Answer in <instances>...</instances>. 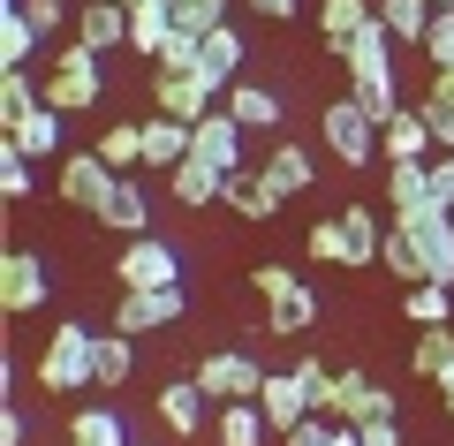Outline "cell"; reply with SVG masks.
Listing matches in <instances>:
<instances>
[{
    "instance_id": "cell-53",
    "label": "cell",
    "mask_w": 454,
    "mask_h": 446,
    "mask_svg": "<svg viewBox=\"0 0 454 446\" xmlns=\"http://www.w3.org/2000/svg\"><path fill=\"white\" fill-rule=\"evenodd\" d=\"M432 8H454V0H432Z\"/></svg>"
},
{
    "instance_id": "cell-17",
    "label": "cell",
    "mask_w": 454,
    "mask_h": 446,
    "mask_svg": "<svg viewBox=\"0 0 454 446\" xmlns=\"http://www.w3.org/2000/svg\"><path fill=\"white\" fill-rule=\"evenodd\" d=\"M220 106L235 113V121H243L250 137H273V129L288 121V113H280V91H265V83H243V76L227 83V98H220Z\"/></svg>"
},
{
    "instance_id": "cell-45",
    "label": "cell",
    "mask_w": 454,
    "mask_h": 446,
    "mask_svg": "<svg viewBox=\"0 0 454 446\" xmlns=\"http://www.w3.org/2000/svg\"><path fill=\"white\" fill-rule=\"evenodd\" d=\"M417 113L432 121V144H439V152H454V98H447V91H424Z\"/></svg>"
},
{
    "instance_id": "cell-50",
    "label": "cell",
    "mask_w": 454,
    "mask_h": 446,
    "mask_svg": "<svg viewBox=\"0 0 454 446\" xmlns=\"http://www.w3.org/2000/svg\"><path fill=\"white\" fill-rule=\"evenodd\" d=\"M250 16H265V23H295V0H243Z\"/></svg>"
},
{
    "instance_id": "cell-21",
    "label": "cell",
    "mask_w": 454,
    "mask_h": 446,
    "mask_svg": "<svg viewBox=\"0 0 454 446\" xmlns=\"http://www.w3.org/2000/svg\"><path fill=\"white\" fill-rule=\"evenodd\" d=\"M265 182H273L280 205H288V197H303L310 182H318V160H310L303 144H273V152H265Z\"/></svg>"
},
{
    "instance_id": "cell-20",
    "label": "cell",
    "mask_w": 454,
    "mask_h": 446,
    "mask_svg": "<svg viewBox=\"0 0 454 446\" xmlns=\"http://www.w3.org/2000/svg\"><path fill=\"white\" fill-rule=\"evenodd\" d=\"M167 38H175V8H167V0H129V53L160 61Z\"/></svg>"
},
{
    "instance_id": "cell-26",
    "label": "cell",
    "mask_w": 454,
    "mask_h": 446,
    "mask_svg": "<svg viewBox=\"0 0 454 446\" xmlns=\"http://www.w3.org/2000/svg\"><path fill=\"white\" fill-rule=\"evenodd\" d=\"M98 160L114 167V175H129V167H145V121H106L98 129V144H91Z\"/></svg>"
},
{
    "instance_id": "cell-4",
    "label": "cell",
    "mask_w": 454,
    "mask_h": 446,
    "mask_svg": "<svg viewBox=\"0 0 454 446\" xmlns=\"http://www.w3.org/2000/svg\"><path fill=\"white\" fill-rule=\"evenodd\" d=\"M220 98H227V91L205 76V68H152V106L175 113V121H205Z\"/></svg>"
},
{
    "instance_id": "cell-52",
    "label": "cell",
    "mask_w": 454,
    "mask_h": 446,
    "mask_svg": "<svg viewBox=\"0 0 454 446\" xmlns=\"http://www.w3.org/2000/svg\"><path fill=\"white\" fill-rule=\"evenodd\" d=\"M439 401H447V424H454V364H447V379H439Z\"/></svg>"
},
{
    "instance_id": "cell-33",
    "label": "cell",
    "mask_w": 454,
    "mask_h": 446,
    "mask_svg": "<svg viewBox=\"0 0 454 446\" xmlns=\"http://www.w3.org/2000/svg\"><path fill=\"white\" fill-rule=\"evenodd\" d=\"M68 446H129V424L114 409H76L68 416Z\"/></svg>"
},
{
    "instance_id": "cell-8",
    "label": "cell",
    "mask_w": 454,
    "mask_h": 446,
    "mask_svg": "<svg viewBox=\"0 0 454 446\" xmlns=\"http://www.w3.org/2000/svg\"><path fill=\"white\" fill-rule=\"evenodd\" d=\"M114 280L121 287H182V250L160 235H129V250L114 257Z\"/></svg>"
},
{
    "instance_id": "cell-35",
    "label": "cell",
    "mask_w": 454,
    "mask_h": 446,
    "mask_svg": "<svg viewBox=\"0 0 454 446\" xmlns=\"http://www.w3.org/2000/svg\"><path fill=\"white\" fill-rule=\"evenodd\" d=\"M38 46H46V38L31 31V16H23V8H0V68L38 61Z\"/></svg>"
},
{
    "instance_id": "cell-34",
    "label": "cell",
    "mask_w": 454,
    "mask_h": 446,
    "mask_svg": "<svg viewBox=\"0 0 454 446\" xmlns=\"http://www.w3.org/2000/svg\"><path fill=\"white\" fill-rule=\"evenodd\" d=\"M372 16H379V0H318V31H325V46L356 38Z\"/></svg>"
},
{
    "instance_id": "cell-29",
    "label": "cell",
    "mask_w": 454,
    "mask_h": 446,
    "mask_svg": "<svg viewBox=\"0 0 454 446\" xmlns=\"http://www.w3.org/2000/svg\"><path fill=\"white\" fill-rule=\"evenodd\" d=\"M387 205H394V212L432 205V160H402V167H387Z\"/></svg>"
},
{
    "instance_id": "cell-11",
    "label": "cell",
    "mask_w": 454,
    "mask_h": 446,
    "mask_svg": "<svg viewBox=\"0 0 454 446\" xmlns=\"http://www.w3.org/2000/svg\"><path fill=\"white\" fill-rule=\"evenodd\" d=\"M152 409H160V424L175 431V439H197V431L212 424V394H205V386H197V371H190V379H167Z\"/></svg>"
},
{
    "instance_id": "cell-40",
    "label": "cell",
    "mask_w": 454,
    "mask_h": 446,
    "mask_svg": "<svg viewBox=\"0 0 454 446\" xmlns=\"http://www.w3.org/2000/svg\"><path fill=\"white\" fill-rule=\"evenodd\" d=\"M31 152H16V137H0V197H8V205H23V197H31L38 190V182H31Z\"/></svg>"
},
{
    "instance_id": "cell-42",
    "label": "cell",
    "mask_w": 454,
    "mask_h": 446,
    "mask_svg": "<svg viewBox=\"0 0 454 446\" xmlns=\"http://www.w3.org/2000/svg\"><path fill=\"white\" fill-rule=\"evenodd\" d=\"M0 8H23V16H31V31L46 38H61V23H76V0H0Z\"/></svg>"
},
{
    "instance_id": "cell-41",
    "label": "cell",
    "mask_w": 454,
    "mask_h": 446,
    "mask_svg": "<svg viewBox=\"0 0 454 446\" xmlns=\"http://www.w3.org/2000/svg\"><path fill=\"white\" fill-rule=\"evenodd\" d=\"M340 227H348V242H356V265H379V242H387L379 212L372 205H348V212H340Z\"/></svg>"
},
{
    "instance_id": "cell-43",
    "label": "cell",
    "mask_w": 454,
    "mask_h": 446,
    "mask_svg": "<svg viewBox=\"0 0 454 446\" xmlns=\"http://www.w3.org/2000/svg\"><path fill=\"white\" fill-rule=\"evenodd\" d=\"M167 8H175V31L205 38V31H220V23H227V8H235V0H167Z\"/></svg>"
},
{
    "instance_id": "cell-5",
    "label": "cell",
    "mask_w": 454,
    "mask_h": 446,
    "mask_svg": "<svg viewBox=\"0 0 454 446\" xmlns=\"http://www.w3.org/2000/svg\"><path fill=\"white\" fill-rule=\"evenodd\" d=\"M38 303H53V265L38 250H8L0 257V310H8V318H23V310H38Z\"/></svg>"
},
{
    "instance_id": "cell-27",
    "label": "cell",
    "mask_w": 454,
    "mask_h": 446,
    "mask_svg": "<svg viewBox=\"0 0 454 446\" xmlns=\"http://www.w3.org/2000/svg\"><path fill=\"white\" fill-rule=\"evenodd\" d=\"M38 106H46V91L31 83V68H0V129H23Z\"/></svg>"
},
{
    "instance_id": "cell-24",
    "label": "cell",
    "mask_w": 454,
    "mask_h": 446,
    "mask_svg": "<svg viewBox=\"0 0 454 446\" xmlns=\"http://www.w3.org/2000/svg\"><path fill=\"white\" fill-rule=\"evenodd\" d=\"M243 61H250V46H243V31H235V16H227L220 31H205V61H197V68H205L220 91L235 83V68H243Z\"/></svg>"
},
{
    "instance_id": "cell-44",
    "label": "cell",
    "mask_w": 454,
    "mask_h": 446,
    "mask_svg": "<svg viewBox=\"0 0 454 446\" xmlns=\"http://www.w3.org/2000/svg\"><path fill=\"white\" fill-rule=\"evenodd\" d=\"M288 446H348V424H340V416H303V424L288 431Z\"/></svg>"
},
{
    "instance_id": "cell-19",
    "label": "cell",
    "mask_w": 454,
    "mask_h": 446,
    "mask_svg": "<svg viewBox=\"0 0 454 446\" xmlns=\"http://www.w3.org/2000/svg\"><path fill=\"white\" fill-rule=\"evenodd\" d=\"M379 152H387V167H402V160H424V152H439V144H432V121H424L417 106H402L387 129H379Z\"/></svg>"
},
{
    "instance_id": "cell-18",
    "label": "cell",
    "mask_w": 454,
    "mask_h": 446,
    "mask_svg": "<svg viewBox=\"0 0 454 446\" xmlns=\"http://www.w3.org/2000/svg\"><path fill=\"white\" fill-rule=\"evenodd\" d=\"M220 205L235 212V220H273V212H280V190L265 182V167H235V175H227V197H220Z\"/></svg>"
},
{
    "instance_id": "cell-39",
    "label": "cell",
    "mask_w": 454,
    "mask_h": 446,
    "mask_svg": "<svg viewBox=\"0 0 454 446\" xmlns=\"http://www.w3.org/2000/svg\"><path fill=\"white\" fill-rule=\"evenodd\" d=\"M129 371H137V340L129 333H98V386H129Z\"/></svg>"
},
{
    "instance_id": "cell-10",
    "label": "cell",
    "mask_w": 454,
    "mask_h": 446,
    "mask_svg": "<svg viewBox=\"0 0 454 446\" xmlns=\"http://www.w3.org/2000/svg\"><path fill=\"white\" fill-rule=\"evenodd\" d=\"M91 220L106 227V235H152V197H145V182L114 175V182H106V197L91 205Z\"/></svg>"
},
{
    "instance_id": "cell-15",
    "label": "cell",
    "mask_w": 454,
    "mask_h": 446,
    "mask_svg": "<svg viewBox=\"0 0 454 446\" xmlns=\"http://www.w3.org/2000/svg\"><path fill=\"white\" fill-rule=\"evenodd\" d=\"M243 137H250V129L235 121V113H227V106H212L205 121H197V160H212L220 175H235V167H243Z\"/></svg>"
},
{
    "instance_id": "cell-6",
    "label": "cell",
    "mask_w": 454,
    "mask_h": 446,
    "mask_svg": "<svg viewBox=\"0 0 454 446\" xmlns=\"http://www.w3.org/2000/svg\"><path fill=\"white\" fill-rule=\"evenodd\" d=\"M197 386L212 394V409H220V401H258V386H265V364H258L250 348L197 356Z\"/></svg>"
},
{
    "instance_id": "cell-47",
    "label": "cell",
    "mask_w": 454,
    "mask_h": 446,
    "mask_svg": "<svg viewBox=\"0 0 454 446\" xmlns=\"http://www.w3.org/2000/svg\"><path fill=\"white\" fill-rule=\"evenodd\" d=\"M250 287H258L265 303H288L303 280H295V265H258V272H250Z\"/></svg>"
},
{
    "instance_id": "cell-37",
    "label": "cell",
    "mask_w": 454,
    "mask_h": 446,
    "mask_svg": "<svg viewBox=\"0 0 454 446\" xmlns=\"http://www.w3.org/2000/svg\"><path fill=\"white\" fill-rule=\"evenodd\" d=\"M310 325H318V295H310V287H295L288 303H273V310H265V333H273V340L310 333Z\"/></svg>"
},
{
    "instance_id": "cell-1",
    "label": "cell",
    "mask_w": 454,
    "mask_h": 446,
    "mask_svg": "<svg viewBox=\"0 0 454 446\" xmlns=\"http://www.w3.org/2000/svg\"><path fill=\"white\" fill-rule=\"evenodd\" d=\"M106 53H91V46H76V38H68V46H53V68H46V83H38V91H46V106H61V113H91L98 98H106Z\"/></svg>"
},
{
    "instance_id": "cell-3",
    "label": "cell",
    "mask_w": 454,
    "mask_h": 446,
    "mask_svg": "<svg viewBox=\"0 0 454 446\" xmlns=\"http://www.w3.org/2000/svg\"><path fill=\"white\" fill-rule=\"evenodd\" d=\"M318 144L348 167V175H364V167L379 160V121L356 106V98H333V106L318 113Z\"/></svg>"
},
{
    "instance_id": "cell-30",
    "label": "cell",
    "mask_w": 454,
    "mask_h": 446,
    "mask_svg": "<svg viewBox=\"0 0 454 446\" xmlns=\"http://www.w3.org/2000/svg\"><path fill=\"white\" fill-rule=\"evenodd\" d=\"M447 364H454V325H417V348H409V371L417 379H447Z\"/></svg>"
},
{
    "instance_id": "cell-25",
    "label": "cell",
    "mask_w": 454,
    "mask_h": 446,
    "mask_svg": "<svg viewBox=\"0 0 454 446\" xmlns=\"http://www.w3.org/2000/svg\"><path fill=\"white\" fill-rule=\"evenodd\" d=\"M402 318H409V325H454V287H447V280L402 287Z\"/></svg>"
},
{
    "instance_id": "cell-32",
    "label": "cell",
    "mask_w": 454,
    "mask_h": 446,
    "mask_svg": "<svg viewBox=\"0 0 454 446\" xmlns=\"http://www.w3.org/2000/svg\"><path fill=\"white\" fill-rule=\"evenodd\" d=\"M295 379H303V394H310L318 416H340V371L325 356H295Z\"/></svg>"
},
{
    "instance_id": "cell-7",
    "label": "cell",
    "mask_w": 454,
    "mask_h": 446,
    "mask_svg": "<svg viewBox=\"0 0 454 446\" xmlns=\"http://www.w3.org/2000/svg\"><path fill=\"white\" fill-rule=\"evenodd\" d=\"M333 61L348 68V83H356V91H372V83H394V31L372 16L356 38H340V46H333Z\"/></svg>"
},
{
    "instance_id": "cell-28",
    "label": "cell",
    "mask_w": 454,
    "mask_h": 446,
    "mask_svg": "<svg viewBox=\"0 0 454 446\" xmlns=\"http://www.w3.org/2000/svg\"><path fill=\"white\" fill-rule=\"evenodd\" d=\"M61 129H68L61 106H38L23 129H0V137H16V152H31V160H53V152H61Z\"/></svg>"
},
{
    "instance_id": "cell-13",
    "label": "cell",
    "mask_w": 454,
    "mask_h": 446,
    "mask_svg": "<svg viewBox=\"0 0 454 446\" xmlns=\"http://www.w3.org/2000/svg\"><path fill=\"white\" fill-rule=\"evenodd\" d=\"M258 409H265V424H273L280 439H288V431L303 424V416H318V409H310V394H303V379H295V371H265V386H258Z\"/></svg>"
},
{
    "instance_id": "cell-22",
    "label": "cell",
    "mask_w": 454,
    "mask_h": 446,
    "mask_svg": "<svg viewBox=\"0 0 454 446\" xmlns=\"http://www.w3.org/2000/svg\"><path fill=\"white\" fill-rule=\"evenodd\" d=\"M167 182H175V205H190V212H197V205H220V197H227V175H220L212 160H197V152H190V160H182Z\"/></svg>"
},
{
    "instance_id": "cell-49",
    "label": "cell",
    "mask_w": 454,
    "mask_h": 446,
    "mask_svg": "<svg viewBox=\"0 0 454 446\" xmlns=\"http://www.w3.org/2000/svg\"><path fill=\"white\" fill-rule=\"evenodd\" d=\"M432 197H439V205H454V152H439V160H432Z\"/></svg>"
},
{
    "instance_id": "cell-23",
    "label": "cell",
    "mask_w": 454,
    "mask_h": 446,
    "mask_svg": "<svg viewBox=\"0 0 454 446\" xmlns=\"http://www.w3.org/2000/svg\"><path fill=\"white\" fill-rule=\"evenodd\" d=\"M212 431H220V446H265V409L258 401H220V409H212Z\"/></svg>"
},
{
    "instance_id": "cell-48",
    "label": "cell",
    "mask_w": 454,
    "mask_h": 446,
    "mask_svg": "<svg viewBox=\"0 0 454 446\" xmlns=\"http://www.w3.org/2000/svg\"><path fill=\"white\" fill-rule=\"evenodd\" d=\"M356 431V446H402V416H394V424H348Z\"/></svg>"
},
{
    "instance_id": "cell-31",
    "label": "cell",
    "mask_w": 454,
    "mask_h": 446,
    "mask_svg": "<svg viewBox=\"0 0 454 446\" xmlns=\"http://www.w3.org/2000/svg\"><path fill=\"white\" fill-rule=\"evenodd\" d=\"M432 0H379V23L394 31V46H424V31H432Z\"/></svg>"
},
{
    "instance_id": "cell-51",
    "label": "cell",
    "mask_w": 454,
    "mask_h": 446,
    "mask_svg": "<svg viewBox=\"0 0 454 446\" xmlns=\"http://www.w3.org/2000/svg\"><path fill=\"white\" fill-rule=\"evenodd\" d=\"M0 446H23V409H0Z\"/></svg>"
},
{
    "instance_id": "cell-46",
    "label": "cell",
    "mask_w": 454,
    "mask_h": 446,
    "mask_svg": "<svg viewBox=\"0 0 454 446\" xmlns=\"http://www.w3.org/2000/svg\"><path fill=\"white\" fill-rule=\"evenodd\" d=\"M424 61H432V68H454V8H439V16H432V31H424Z\"/></svg>"
},
{
    "instance_id": "cell-38",
    "label": "cell",
    "mask_w": 454,
    "mask_h": 446,
    "mask_svg": "<svg viewBox=\"0 0 454 446\" xmlns=\"http://www.w3.org/2000/svg\"><path fill=\"white\" fill-rule=\"evenodd\" d=\"M379 265H387V272H394V280H402V287H417V280H424L417 235H409V227H387V242H379Z\"/></svg>"
},
{
    "instance_id": "cell-9",
    "label": "cell",
    "mask_w": 454,
    "mask_h": 446,
    "mask_svg": "<svg viewBox=\"0 0 454 446\" xmlns=\"http://www.w3.org/2000/svg\"><path fill=\"white\" fill-rule=\"evenodd\" d=\"M190 295L182 287H121V303H114V333H152V325H182Z\"/></svg>"
},
{
    "instance_id": "cell-12",
    "label": "cell",
    "mask_w": 454,
    "mask_h": 446,
    "mask_svg": "<svg viewBox=\"0 0 454 446\" xmlns=\"http://www.w3.org/2000/svg\"><path fill=\"white\" fill-rule=\"evenodd\" d=\"M76 46L91 53H114V46H129V0H76Z\"/></svg>"
},
{
    "instance_id": "cell-54",
    "label": "cell",
    "mask_w": 454,
    "mask_h": 446,
    "mask_svg": "<svg viewBox=\"0 0 454 446\" xmlns=\"http://www.w3.org/2000/svg\"><path fill=\"white\" fill-rule=\"evenodd\" d=\"M348 446H356V431H348Z\"/></svg>"
},
{
    "instance_id": "cell-36",
    "label": "cell",
    "mask_w": 454,
    "mask_h": 446,
    "mask_svg": "<svg viewBox=\"0 0 454 446\" xmlns=\"http://www.w3.org/2000/svg\"><path fill=\"white\" fill-rule=\"evenodd\" d=\"M303 250L318 257V265H348V272H356V242H348L340 212H333V220H318V227H310V235H303Z\"/></svg>"
},
{
    "instance_id": "cell-14",
    "label": "cell",
    "mask_w": 454,
    "mask_h": 446,
    "mask_svg": "<svg viewBox=\"0 0 454 446\" xmlns=\"http://www.w3.org/2000/svg\"><path fill=\"white\" fill-rule=\"evenodd\" d=\"M106 182H114V167L98 160V152H61V175H53V190H61L68 205L91 212L98 197H106Z\"/></svg>"
},
{
    "instance_id": "cell-16",
    "label": "cell",
    "mask_w": 454,
    "mask_h": 446,
    "mask_svg": "<svg viewBox=\"0 0 454 446\" xmlns=\"http://www.w3.org/2000/svg\"><path fill=\"white\" fill-rule=\"evenodd\" d=\"M394 416H402V401L387 386H372L364 371H340V424H394Z\"/></svg>"
},
{
    "instance_id": "cell-2",
    "label": "cell",
    "mask_w": 454,
    "mask_h": 446,
    "mask_svg": "<svg viewBox=\"0 0 454 446\" xmlns=\"http://www.w3.org/2000/svg\"><path fill=\"white\" fill-rule=\"evenodd\" d=\"M38 386H46V394L98 386V333H91V325H53L46 356H38Z\"/></svg>"
}]
</instances>
